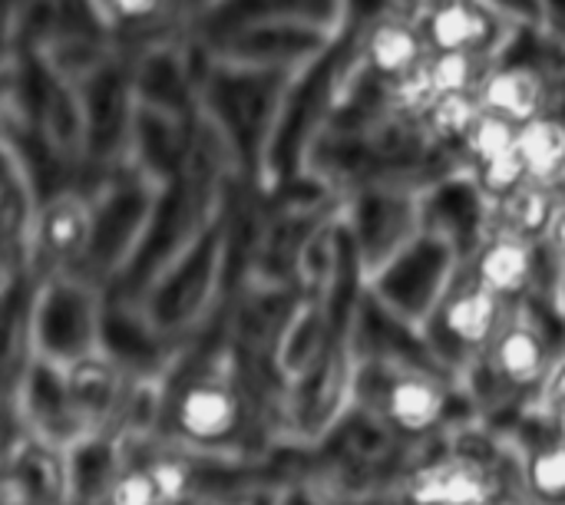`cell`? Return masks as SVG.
Listing matches in <instances>:
<instances>
[{
  "label": "cell",
  "mask_w": 565,
  "mask_h": 505,
  "mask_svg": "<svg viewBox=\"0 0 565 505\" xmlns=\"http://www.w3.org/2000/svg\"><path fill=\"white\" fill-rule=\"evenodd\" d=\"M516 152L523 155L530 179L559 189L565 175V116L550 109L520 126Z\"/></svg>",
  "instance_id": "cell-15"
},
{
  "label": "cell",
  "mask_w": 565,
  "mask_h": 505,
  "mask_svg": "<svg viewBox=\"0 0 565 505\" xmlns=\"http://www.w3.org/2000/svg\"><path fill=\"white\" fill-rule=\"evenodd\" d=\"M559 192H563V195H565V175H563V182H559Z\"/></svg>",
  "instance_id": "cell-26"
},
{
  "label": "cell",
  "mask_w": 565,
  "mask_h": 505,
  "mask_svg": "<svg viewBox=\"0 0 565 505\" xmlns=\"http://www.w3.org/2000/svg\"><path fill=\"white\" fill-rule=\"evenodd\" d=\"M520 486L540 505H565V440L550 437L526 450L516 466Z\"/></svg>",
  "instance_id": "cell-17"
},
{
  "label": "cell",
  "mask_w": 565,
  "mask_h": 505,
  "mask_svg": "<svg viewBox=\"0 0 565 505\" xmlns=\"http://www.w3.org/2000/svg\"><path fill=\"white\" fill-rule=\"evenodd\" d=\"M513 308L516 304L480 284L463 265L460 278L450 284L447 298L440 301L437 314L424 331H430V337H440L444 351L457 354V367H470L487 354V347L493 344Z\"/></svg>",
  "instance_id": "cell-4"
},
{
  "label": "cell",
  "mask_w": 565,
  "mask_h": 505,
  "mask_svg": "<svg viewBox=\"0 0 565 505\" xmlns=\"http://www.w3.org/2000/svg\"><path fill=\"white\" fill-rule=\"evenodd\" d=\"M417 23L430 53H477L500 60L507 13L493 0H424Z\"/></svg>",
  "instance_id": "cell-6"
},
{
  "label": "cell",
  "mask_w": 565,
  "mask_h": 505,
  "mask_svg": "<svg viewBox=\"0 0 565 505\" xmlns=\"http://www.w3.org/2000/svg\"><path fill=\"white\" fill-rule=\"evenodd\" d=\"M334 341H338V334L331 327L324 294L305 291L288 304V311L281 314V321L275 327L271 367L285 387H298L321 367V361L328 357Z\"/></svg>",
  "instance_id": "cell-8"
},
{
  "label": "cell",
  "mask_w": 565,
  "mask_h": 505,
  "mask_svg": "<svg viewBox=\"0 0 565 505\" xmlns=\"http://www.w3.org/2000/svg\"><path fill=\"white\" fill-rule=\"evenodd\" d=\"M96 212L79 192H60L50 202L36 205L30 245H26V275L33 281L56 271H83V261L93 251Z\"/></svg>",
  "instance_id": "cell-5"
},
{
  "label": "cell",
  "mask_w": 565,
  "mask_h": 505,
  "mask_svg": "<svg viewBox=\"0 0 565 505\" xmlns=\"http://www.w3.org/2000/svg\"><path fill=\"white\" fill-rule=\"evenodd\" d=\"M480 106L487 112L507 116L516 126L543 116L553 109V83L536 63H513V60H497L480 89Z\"/></svg>",
  "instance_id": "cell-13"
},
{
  "label": "cell",
  "mask_w": 565,
  "mask_h": 505,
  "mask_svg": "<svg viewBox=\"0 0 565 505\" xmlns=\"http://www.w3.org/2000/svg\"><path fill=\"white\" fill-rule=\"evenodd\" d=\"M516 136H520V126H516L513 119L483 109L480 119L473 122L470 136L463 139L460 155H463L467 169L483 165V162H490V159H497V155L513 152V149H516Z\"/></svg>",
  "instance_id": "cell-20"
},
{
  "label": "cell",
  "mask_w": 565,
  "mask_h": 505,
  "mask_svg": "<svg viewBox=\"0 0 565 505\" xmlns=\"http://www.w3.org/2000/svg\"><path fill=\"white\" fill-rule=\"evenodd\" d=\"M377 387L364 410L384 420L397 437L424 440L434 437L450 413V384L444 370L404 361L374 364Z\"/></svg>",
  "instance_id": "cell-3"
},
{
  "label": "cell",
  "mask_w": 565,
  "mask_h": 505,
  "mask_svg": "<svg viewBox=\"0 0 565 505\" xmlns=\"http://www.w3.org/2000/svg\"><path fill=\"white\" fill-rule=\"evenodd\" d=\"M60 370H63V387H66V397H70L73 410L96 433L116 430L136 374L116 354H109L106 347L89 351V354L76 357L73 364H66Z\"/></svg>",
  "instance_id": "cell-10"
},
{
  "label": "cell",
  "mask_w": 565,
  "mask_h": 505,
  "mask_svg": "<svg viewBox=\"0 0 565 505\" xmlns=\"http://www.w3.org/2000/svg\"><path fill=\"white\" fill-rule=\"evenodd\" d=\"M507 476L483 456L447 453L417 466L401 483V505H493L507 490Z\"/></svg>",
  "instance_id": "cell-7"
},
{
  "label": "cell",
  "mask_w": 565,
  "mask_h": 505,
  "mask_svg": "<svg viewBox=\"0 0 565 505\" xmlns=\"http://www.w3.org/2000/svg\"><path fill=\"white\" fill-rule=\"evenodd\" d=\"M559 351L553 347L550 334L523 311V304L513 308L487 354L480 357L493 377L510 390V394H540Z\"/></svg>",
  "instance_id": "cell-9"
},
{
  "label": "cell",
  "mask_w": 565,
  "mask_h": 505,
  "mask_svg": "<svg viewBox=\"0 0 565 505\" xmlns=\"http://www.w3.org/2000/svg\"><path fill=\"white\" fill-rule=\"evenodd\" d=\"M480 112H483V106H480L477 93H444V96H434L420 109L417 122H420V132L430 142L463 149V139L470 136Z\"/></svg>",
  "instance_id": "cell-16"
},
{
  "label": "cell",
  "mask_w": 565,
  "mask_h": 505,
  "mask_svg": "<svg viewBox=\"0 0 565 505\" xmlns=\"http://www.w3.org/2000/svg\"><path fill=\"white\" fill-rule=\"evenodd\" d=\"M559 205H563L559 189L530 179L520 192H513L507 202L490 208V218H493V228H507V232H516V235L543 245L553 232Z\"/></svg>",
  "instance_id": "cell-14"
},
{
  "label": "cell",
  "mask_w": 565,
  "mask_h": 505,
  "mask_svg": "<svg viewBox=\"0 0 565 505\" xmlns=\"http://www.w3.org/2000/svg\"><path fill=\"white\" fill-rule=\"evenodd\" d=\"M427 56H430V46L417 23V13L377 17L367 23L361 36V63L387 86H401L404 79L420 73Z\"/></svg>",
  "instance_id": "cell-12"
},
{
  "label": "cell",
  "mask_w": 565,
  "mask_h": 505,
  "mask_svg": "<svg viewBox=\"0 0 565 505\" xmlns=\"http://www.w3.org/2000/svg\"><path fill=\"white\" fill-rule=\"evenodd\" d=\"M493 505H540V503H536V499H533V496H530V493L520 486V480H513V483H510V486H507V490L497 496V503Z\"/></svg>",
  "instance_id": "cell-25"
},
{
  "label": "cell",
  "mask_w": 565,
  "mask_h": 505,
  "mask_svg": "<svg viewBox=\"0 0 565 505\" xmlns=\"http://www.w3.org/2000/svg\"><path fill=\"white\" fill-rule=\"evenodd\" d=\"M467 271L480 284H487L490 291L507 298L510 304H523V301H530V294L540 284L543 245L530 241V238H523L516 232L490 225L487 235L480 238V245L470 251Z\"/></svg>",
  "instance_id": "cell-11"
},
{
  "label": "cell",
  "mask_w": 565,
  "mask_h": 505,
  "mask_svg": "<svg viewBox=\"0 0 565 505\" xmlns=\"http://www.w3.org/2000/svg\"><path fill=\"white\" fill-rule=\"evenodd\" d=\"M536 407L543 410V417L553 413V410H559V407H565V351L556 357V364H553V370H550L543 390L536 394Z\"/></svg>",
  "instance_id": "cell-22"
},
{
  "label": "cell",
  "mask_w": 565,
  "mask_h": 505,
  "mask_svg": "<svg viewBox=\"0 0 565 505\" xmlns=\"http://www.w3.org/2000/svg\"><path fill=\"white\" fill-rule=\"evenodd\" d=\"M493 63L497 60L477 53H430L424 63V83L430 89V99L444 93H477Z\"/></svg>",
  "instance_id": "cell-18"
},
{
  "label": "cell",
  "mask_w": 565,
  "mask_h": 505,
  "mask_svg": "<svg viewBox=\"0 0 565 505\" xmlns=\"http://www.w3.org/2000/svg\"><path fill=\"white\" fill-rule=\"evenodd\" d=\"M543 245L553 251V258H559L565 265V195L563 205H559V215H556V222H553V232H550V238H546Z\"/></svg>",
  "instance_id": "cell-24"
},
{
  "label": "cell",
  "mask_w": 565,
  "mask_h": 505,
  "mask_svg": "<svg viewBox=\"0 0 565 505\" xmlns=\"http://www.w3.org/2000/svg\"><path fill=\"white\" fill-rule=\"evenodd\" d=\"M255 505H258V503H255Z\"/></svg>",
  "instance_id": "cell-27"
},
{
  "label": "cell",
  "mask_w": 565,
  "mask_h": 505,
  "mask_svg": "<svg viewBox=\"0 0 565 505\" xmlns=\"http://www.w3.org/2000/svg\"><path fill=\"white\" fill-rule=\"evenodd\" d=\"M26 337L36 361L66 367L103 347V298L86 271H56L30 288Z\"/></svg>",
  "instance_id": "cell-2"
},
{
  "label": "cell",
  "mask_w": 565,
  "mask_h": 505,
  "mask_svg": "<svg viewBox=\"0 0 565 505\" xmlns=\"http://www.w3.org/2000/svg\"><path fill=\"white\" fill-rule=\"evenodd\" d=\"M271 505H328L324 503V493L311 483H288Z\"/></svg>",
  "instance_id": "cell-23"
},
{
  "label": "cell",
  "mask_w": 565,
  "mask_h": 505,
  "mask_svg": "<svg viewBox=\"0 0 565 505\" xmlns=\"http://www.w3.org/2000/svg\"><path fill=\"white\" fill-rule=\"evenodd\" d=\"M252 407L232 374L199 370L169 390L162 440L192 456H235L248 437Z\"/></svg>",
  "instance_id": "cell-1"
},
{
  "label": "cell",
  "mask_w": 565,
  "mask_h": 505,
  "mask_svg": "<svg viewBox=\"0 0 565 505\" xmlns=\"http://www.w3.org/2000/svg\"><path fill=\"white\" fill-rule=\"evenodd\" d=\"M103 7H106V17L116 26L139 30V26L159 23L169 13L172 0H103Z\"/></svg>",
  "instance_id": "cell-21"
},
{
  "label": "cell",
  "mask_w": 565,
  "mask_h": 505,
  "mask_svg": "<svg viewBox=\"0 0 565 505\" xmlns=\"http://www.w3.org/2000/svg\"><path fill=\"white\" fill-rule=\"evenodd\" d=\"M470 179H473V192L477 198L487 205V208H497L500 202H507L513 192H520L526 182H530V169L523 162V155L513 149L507 155H497L483 165H473L470 169Z\"/></svg>",
  "instance_id": "cell-19"
}]
</instances>
